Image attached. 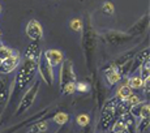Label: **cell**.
Returning <instances> with one entry per match:
<instances>
[{"label":"cell","mask_w":150,"mask_h":133,"mask_svg":"<svg viewBox=\"0 0 150 133\" xmlns=\"http://www.w3.org/2000/svg\"><path fill=\"white\" fill-rule=\"evenodd\" d=\"M60 127H62V128L57 129L55 133H68L69 132V125L68 124H64V125H60Z\"/></svg>","instance_id":"cell-31"},{"label":"cell","mask_w":150,"mask_h":133,"mask_svg":"<svg viewBox=\"0 0 150 133\" xmlns=\"http://www.w3.org/2000/svg\"><path fill=\"white\" fill-rule=\"evenodd\" d=\"M127 85L133 90V89H142L144 86V80L140 76H129Z\"/></svg>","instance_id":"cell-20"},{"label":"cell","mask_w":150,"mask_h":133,"mask_svg":"<svg viewBox=\"0 0 150 133\" xmlns=\"http://www.w3.org/2000/svg\"><path fill=\"white\" fill-rule=\"evenodd\" d=\"M39 86H41L39 80H34L33 83H31V86L28 88V90L25 91L24 97L21 98V102H20L18 107L16 108V111L13 112V116H21V115H24L25 112L33 106L34 100H35L37 95H38Z\"/></svg>","instance_id":"cell-4"},{"label":"cell","mask_w":150,"mask_h":133,"mask_svg":"<svg viewBox=\"0 0 150 133\" xmlns=\"http://www.w3.org/2000/svg\"><path fill=\"white\" fill-rule=\"evenodd\" d=\"M103 133H110V132H103Z\"/></svg>","instance_id":"cell-35"},{"label":"cell","mask_w":150,"mask_h":133,"mask_svg":"<svg viewBox=\"0 0 150 133\" xmlns=\"http://www.w3.org/2000/svg\"><path fill=\"white\" fill-rule=\"evenodd\" d=\"M46 119H47V116L31 123L29 128H26V133H45L48 129V121Z\"/></svg>","instance_id":"cell-17"},{"label":"cell","mask_w":150,"mask_h":133,"mask_svg":"<svg viewBox=\"0 0 150 133\" xmlns=\"http://www.w3.org/2000/svg\"><path fill=\"white\" fill-rule=\"evenodd\" d=\"M77 77L73 69V63L69 59H64V62L60 64V74H59V88H64L67 83L76 82Z\"/></svg>","instance_id":"cell-8"},{"label":"cell","mask_w":150,"mask_h":133,"mask_svg":"<svg viewBox=\"0 0 150 133\" xmlns=\"http://www.w3.org/2000/svg\"><path fill=\"white\" fill-rule=\"evenodd\" d=\"M38 72V59H30V57H24L18 64V71L14 77V81L11 86V94L8 103L13 102L16 95L20 91L25 90L34 80L35 74ZM7 103V105H8Z\"/></svg>","instance_id":"cell-1"},{"label":"cell","mask_w":150,"mask_h":133,"mask_svg":"<svg viewBox=\"0 0 150 133\" xmlns=\"http://www.w3.org/2000/svg\"><path fill=\"white\" fill-rule=\"evenodd\" d=\"M9 94H11V88L8 85V79L0 77V117H1L3 112L5 110V106L8 103Z\"/></svg>","instance_id":"cell-12"},{"label":"cell","mask_w":150,"mask_h":133,"mask_svg":"<svg viewBox=\"0 0 150 133\" xmlns=\"http://www.w3.org/2000/svg\"><path fill=\"white\" fill-rule=\"evenodd\" d=\"M149 28V12H146L141 17L140 20L136 22L134 25H132V28L129 29L127 33L131 34V35H134V37H138L141 34H144Z\"/></svg>","instance_id":"cell-13"},{"label":"cell","mask_w":150,"mask_h":133,"mask_svg":"<svg viewBox=\"0 0 150 133\" xmlns=\"http://www.w3.org/2000/svg\"><path fill=\"white\" fill-rule=\"evenodd\" d=\"M149 125H150V120L149 116L146 117H141L137 121V125H136V132L137 133H145L149 131Z\"/></svg>","instance_id":"cell-21"},{"label":"cell","mask_w":150,"mask_h":133,"mask_svg":"<svg viewBox=\"0 0 150 133\" xmlns=\"http://www.w3.org/2000/svg\"><path fill=\"white\" fill-rule=\"evenodd\" d=\"M43 54H45V56L47 57V60L51 63L52 66H57L64 62V55L59 50H46Z\"/></svg>","instance_id":"cell-16"},{"label":"cell","mask_w":150,"mask_h":133,"mask_svg":"<svg viewBox=\"0 0 150 133\" xmlns=\"http://www.w3.org/2000/svg\"><path fill=\"white\" fill-rule=\"evenodd\" d=\"M149 55H150L149 47L141 48V50L134 55V57L132 59V66H131V71H129V76H132L133 73H136V71H138V68L145 64V62H148Z\"/></svg>","instance_id":"cell-10"},{"label":"cell","mask_w":150,"mask_h":133,"mask_svg":"<svg viewBox=\"0 0 150 133\" xmlns=\"http://www.w3.org/2000/svg\"><path fill=\"white\" fill-rule=\"evenodd\" d=\"M0 12H1V5H0Z\"/></svg>","instance_id":"cell-34"},{"label":"cell","mask_w":150,"mask_h":133,"mask_svg":"<svg viewBox=\"0 0 150 133\" xmlns=\"http://www.w3.org/2000/svg\"><path fill=\"white\" fill-rule=\"evenodd\" d=\"M124 102H125V105L128 106L129 108H131V107H133V106L138 105V103L141 102V99H140V97H138V95H136V94L132 93L128 98H127V99H124Z\"/></svg>","instance_id":"cell-26"},{"label":"cell","mask_w":150,"mask_h":133,"mask_svg":"<svg viewBox=\"0 0 150 133\" xmlns=\"http://www.w3.org/2000/svg\"><path fill=\"white\" fill-rule=\"evenodd\" d=\"M0 37H1V33H0Z\"/></svg>","instance_id":"cell-36"},{"label":"cell","mask_w":150,"mask_h":133,"mask_svg":"<svg viewBox=\"0 0 150 133\" xmlns=\"http://www.w3.org/2000/svg\"><path fill=\"white\" fill-rule=\"evenodd\" d=\"M51 108H52V106L46 107V108H43V110H41V111L35 112L34 115H31V116H29L28 119L21 120L20 123L14 124V125H12V127H8V128L1 129V131H0V133H16V132H18L20 129H22V128H25V127L30 125V124L34 123V121H37V120H39V119H43V117H46V116H47V114L50 112Z\"/></svg>","instance_id":"cell-6"},{"label":"cell","mask_w":150,"mask_h":133,"mask_svg":"<svg viewBox=\"0 0 150 133\" xmlns=\"http://www.w3.org/2000/svg\"><path fill=\"white\" fill-rule=\"evenodd\" d=\"M100 38L105 40L107 45H111L114 47H119V46H125L128 43H132L136 37L119 30H103L102 34H100Z\"/></svg>","instance_id":"cell-5"},{"label":"cell","mask_w":150,"mask_h":133,"mask_svg":"<svg viewBox=\"0 0 150 133\" xmlns=\"http://www.w3.org/2000/svg\"><path fill=\"white\" fill-rule=\"evenodd\" d=\"M131 94H132V89L125 83V85L119 86V89H117V93H116V97L119 98L120 100H124V99H127V98H128Z\"/></svg>","instance_id":"cell-22"},{"label":"cell","mask_w":150,"mask_h":133,"mask_svg":"<svg viewBox=\"0 0 150 133\" xmlns=\"http://www.w3.org/2000/svg\"><path fill=\"white\" fill-rule=\"evenodd\" d=\"M138 71H140V77L144 81L145 80H149L150 77V66H149V60L148 62H145V64L142 66H140L138 68Z\"/></svg>","instance_id":"cell-25"},{"label":"cell","mask_w":150,"mask_h":133,"mask_svg":"<svg viewBox=\"0 0 150 133\" xmlns=\"http://www.w3.org/2000/svg\"><path fill=\"white\" fill-rule=\"evenodd\" d=\"M81 31H82L81 46H82L83 56H85V64L88 71L90 72L93 69V62H94V56H96V50H97V33L94 30L93 25H91L89 16L85 17Z\"/></svg>","instance_id":"cell-2"},{"label":"cell","mask_w":150,"mask_h":133,"mask_svg":"<svg viewBox=\"0 0 150 133\" xmlns=\"http://www.w3.org/2000/svg\"><path fill=\"white\" fill-rule=\"evenodd\" d=\"M91 89V85L85 81H76V91L79 93H89V90Z\"/></svg>","instance_id":"cell-24"},{"label":"cell","mask_w":150,"mask_h":133,"mask_svg":"<svg viewBox=\"0 0 150 133\" xmlns=\"http://www.w3.org/2000/svg\"><path fill=\"white\" fill-rule=\"evenodd\" d=\"M54 121L56 124H59V125H64V124H68L69 120H71V116L67 114V112L64 111H57L56 114L52 116Z\"/></svg>","instance_id":"cell-19"},{"label":"cell","mask_w":150,"mask_h":133,"mask_svg":"<svg viewBox=\"0 0 150 133\" xmlns=\"http://www.w3.org/2000/svg\"><path fill=\"white\" fill-rule=\"evenodd\" d=\"M62 94H65V95H72L76 91V82H71V83H67L64 88L60 89Z\"/></svg>","instance_id":"cell-28"},{"label":"cell","mask_w":150,"mask_h":133,"mask_svg":"<svg viewBox=\"0 0 150 133\" xmlns=\"http://www.w3.org/2000/svg\"><path fill=\"white\" fill-rule=\"evenodd\" d=\"M38 72H39L41 79L48 86H54V82H55L54 66L51 65V63L47 60V57L45 56L43 52L39 55V59H38Z\"/></svg>","instance_id":"cell-7"},{"label":"cell","mask_w":150,"mask_h":133,"mask_svg":"<svg viewBox=\"0 0 150 133\" xmlns=\"http://www.w3.org/2000/svg\"><path fill=\"white\" fill-rule=\"evenodd\" d=\"M102 72H103V74H105V79H106V81H107V83L110 86L116 85V83L122 80L119 69L115 68V66H108L107 65L102 69Z\"/></svg>","instance_id":"cell-15"},{"label":"cell","mask_w":150,"mask_h":133,"mask_svg":"<svg viewBox=\"0 0 150 133\" xmlns=\"http://www.w3.org/2000/svg\"><path fill=\"white\" fill-rule=\"evenodd\" d=\"M74 31H81L82 30V26H83V21L80 18H73L71 21V25H69Z\"/></svg>","instance_id":"cell-29"},{"label":"cell","mask_w":150,"mask_h":133,"mask_svg":"<svg viewBox=\"0 0 150 133\" xmlns=\"http://www.w3.org/2000/svg\"><path fill=\"white\" fill-rule=\"evenodd\" d=\"M42 54V48L38 40H33L28 48L25 50L24 57H30V59H39V55Z\"/></svg>","instance_id":"cell-18"},{"label":"cell","mask_w":150,"mask_h":133,"mask_svg":"<svg viewBox=\"0 0 150 133\" xmlns=\"http://www.w3.org/2000/svg\"><path fill=\"white\" fill-rule=\"evenodd\" d=\"M120 99L115 95L111 99H107L103 102V105L100 106V115H99V121H98V127L97 129H99L100 133L103 132H108L111 129L114 121L117 119L115 115V110L116 106L119 105Z\"/></svg>","instance_id":"cell-3"},{"label":"cell","mask_w":150,"mask_h":133,"mask_svg":"<svg viewBox=\"0 0 150 133\" xmlns=\"http://www.w3.org/2000/svg\"><path fill=\"white\" fill-rule=\"evenodd\" d=\"M76 123H77V125H80L83 128V127L89 125V124L91 123V119L88 114H80L79 116L76 117Z\"/></svg>","instance_id":"cell-23"},{"label":"cell","mask_w":150,"mask_h":133,"mask_svg":"<svg viewBox=\"0 0 150 133\" xmlns=\"http://www.w3.org/2000/svg\"><path fill=\"white\" fill-rule=\"evenodd\" d=\"M26 35L31 40H41L43 38V29L38 20H30L26 25Z\"/></svg>","instance_id":"cell-11"},{"label":"cell","mask_w":150,"mask_h":133,"mask_svg":"<svg viewBox=\"0 0 150 133\" xmlns=\"http://www.w3.org/2000/svg\"><path fill=\"white\" fill-rule=\"evenodd\" d=\"M13 54H14V50L7 47V46L0 45V59H1V60L7 59V57H9V56H12Z\"/></svg>","instance_id":"cell-27"},{"label":"cell","mask_w":150,"mask_h":133,"mask_svg":"<svg viewBox=\"0 0 150 133\" xmlns=\"http://www.w3.org/2000/svg\"><path fill=\"white\" fill-rule=\"evenodd\" d=\"M116 133H129L127 129H124V131H120V132H116Z\"/></svg>","instance_id":"cell-32"},{"label":"cell","mask_w":150,"mask_h":133,"mask_svg":"<svg viewBox=\"0 0 150 133\" xmlns=\"http://www.w3.org/2000/svg\"><path fill=\"white\" fill-rule=\"evenodd\" d=\"M1 62H3V60H1V59H0V65H1Z\"/></svg>","instance_id":"cell-33"},{"label":"cell","mask_w":150,"mask_h":133,"mask_svg":"<svg viewBox=\"0 0 150 133\" xmlns=\"http://www.w3.org/2000/svg\"><path fill=\"white\" fill-rule=\"evenodd\" d=\"M20 62H21V55H20L18 51H14V54L12 56L7 57L1 62V65H0V73L1 74H9L11 72L16 71L17 66H18Z\"/></svg>","instance_id":"cell-9"},{"label":"cell","mask_w":150,"mask_h":133,"mask_svg":"<svg viewBox=\"0 0 150 133\" xmlns=\"http://www.w3.org/2000/svg\"><path fill=\"white\" fill-rule=\"evenodd\" d=\"M0 45H1V43H0Z\"/></svg>","instance_id":"cell-37"},{"label":"cell","mask_w":150,"mask_h":133,"mask_svg":"<svg viewBox=\"0 0 150 133\" xmlns=\"http://www.w3.org/2000/svg\"><path fill=\"white\" fill-rule=\"evenodd\" d=\"M138 51H140V47H133L132 50H128V51H125V52L120 54L119 56L116 57V59L112 60V62L110 63L108 66H115V68H119V66H122L124 63H127L128 60L133 59L134 55H136Z\"/></svg>","instance_id":"cell-14"},{"label":"cell","mask_w":150,"mask_h":133,"mask_svg":"<svg viewBox=\"0 0 150 133\" xmlns=\"http://www.w3.org/2000/svg\"><path fill=\"white\" fill-rule=\"evenodd\" d=\"M102 12L106 13V14H112L114 13V5H112V3L106 1L105 4H103V7H102Z\"/></svg>","instance_id":"cell-30"}]
</instances>
